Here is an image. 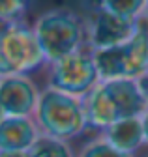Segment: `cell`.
Segmentation results:
<instances>
[{"label": "cell", "mask_w": 148, "mask_h": 157, "mask_svg": "<svg viewBox=\"0 0 148 157\" xmlns=\"http://www.w3.org/2000/svg\"><path fill=\"white\" fill-rule=\"evenodd\" d=\"M84 110L88 127L107 129L127 118H139L146 112L148 101L133 78H109L99 81L84 97Z\"/></svg>", "instance_id": "obj_1"}, {"label": "cell", "mask_w": 148, "mask_h": 157, "mask_svg": "<svg viewBox=\"0 0 148 157\" xmlns=\"http://www.w3.org/2000/svg\"><path fill=\"white\" fill-rule=\"evenodd\" d=\"M45 64L62 60L86 45V21L75 11L54 8L41 13L32 26Z\"/></svg>", "instance_id": "obj_2"}, {"label": "cell", "mask_w": 148, "mask_h": 157, "mask_svg": "<svg viewBox=\"0 0 148 157\" xmlns=\"http://www.w3.org/2000/svg\"><path fill=\"white\" fill-rule=\"evenodd\" d=\"M34 118L38 129L45 136H53L64 142L83 135L88 127L86 110L81 97H73L53 88L40 92Z\"/></svg>", "instance_id": "obj_3"}, {"label": "cell", "mask_w": 148, "mask_h": 157, "mask_svg": "<svg viewBox=\"0 0 148 157\" xmlns=\"http://www.w3.org/2000/svg\"><path fill=\"white\" fill-rule=\"evenodd\" d=\"M99 81L109 78H139L148 71V17L141 19L135 34L127 41L107 47L92 49Z\"/></svg>", "instance_id": "obj_4"}, {"label": "cell", "mask_w": 148, "mask_h": 157, "mask_svg": "<svg viewBox=\"0 0 148 157\" xmlns=\"http://www.w3.org/2000/svg\"><path fill=\"white\" fill-rule=\"evenodd\" d=\"M45 64L34 30L23 23H6L0 28V77L30 75Z\"/></svg>", "instance_id": "obj_5"}, {"label": "cell", "mask_w": 148, "mask_h": 157, "mask_svg": "<svg viewBox=\"0 0 148 157\" xmlns=\"http://www.w3.org/2000/svg\"><path fill=\"white\" fill-rule=\"evenodd\" d=\"M49 66V86L62 94L83 97L99 82L98 67L90 47H83Z\"/></svg>", "instance_id": "obj_6"}, {"label": "cell", "mask_w": 148, "mask_h": 157, "mask_svg": "<svg viewBox=\"0 0 148 157\" xmlns=\"http://www.w3.org/2000/svg\"><path fill=\"white\" fill-rule=\"evenodd\" d=\"M139 21H126L94 6V13L86 21V45L90 49L115 47L135 34Z\"/></svg>", "instance_id": "obj_7"}, {"label": "cell", "mask_w": 148, "mask_h": 157, "mask_svg": "<svg viewBox=\"0 0 148 157\" xmlns=\"http://www.w3.org/2000/svg\"><path fill=\"white\" fill-rule=\"evenodd\" d=\"M40 90L26 75L0 77V110L4 116H30L36 110Z\"/></svg>", "instance_id": "obj_8"}, {"label": "cell", "mask_w": 148, "mask_h": 157, "mask_svg": "<svg viewBox=\"0 0 148 157\" xmlns=\"http://www.w3.org/2000/svg\"><path fill=\"white\" fill-rule=\"evenodd\" d=\"M40 139L30 116H4L0 120V151H28Z\"/></svg>", "instance_id": "obj_9"}, {"label": "cell", "mask_w": 148, "mask_h": 157, "mask_svg": "<svg viewBox=\"0 0 148 157\" xmlns=\"http://www.w3.org/2000/svg\"><path fill=\"white\" fill-rule=\"evenodd\" d=\"M101 136L116 150L124 153H135L141 146H144V131L142 122L139 118H127V120L116 122L101 131Z\"/></svg>", "instance_id": "obj_10"}, {"label": "cell", "mask_w": 148, "mask_h": 157, "mask_svg": "<svg viewBox=\"0 0 148 157\" xmlns=\"http://www.w3.org/2000/svg\"><path fill=\"white\" fill-rule=\"evenodd\" d=\"M96 6L126 21H141L146 15V0H96Z\"/></svg>", "instance_id": "obj_11"}, {"label": "cell", "mask_w": 148, "mask_h": 157, "mask_svg": "<svg viewBox=\"0 0 148 157\" xmlns=\"http://www.w3.org/2000/svg\"><path fill=\"white\" fill-rule=\"evenodd\" d=\"M28 157H73V153L64 140L40 135L36 144L28 150Z\"/></svg>", "instance_id": "obj_12"}, {"label": "cell", "mask_w": 148, "mask_h": 157, "mask_svg": "<svg viewBox=\"0 0 148 157\" xmlns=\"http://www.w3.org/2000/svg\"><path fill=\"white\" fill-rule=\"evenodd\" d=\"M79 157H133V155L116 150L115 146H111L103 136H99V139H96L90 144H86Z\"/></svg>", "instance_id": "obj_13"}, {"label": "cell", "mask_w": 148, "mask_h": 157, "mask_svg": "<svg viewBox=\"0 0 148 157\" xmlns=\"http://www.w3.org/2000/svg\"><path fill=\"white\" fill-rule=\"evenodd\" d=\"M30 0H0V21L19 23V19L28 10Z\"/></svg>", "instance_id": "obj_14"}, {"label": "cell", "mask_w": 148, "mask_h": 157, "mask_svg": "<svg viewBox=\"0 0 148 157\" xmlns=\"http://www.w3.org/2000/svg\"><path fill=\"white\" fill-rule=\"evenodd\" d=\"M139 86H141V90H142V94L146 97V101H148V71L139 78Z\"/></svg>", "instance_id": "obj_15"}, {"label": "cell", "mask_w": 148, "mask_h": 157, "mask_svg": "<svg viewBox=\"0 0 148 157\" xmlns=\"http://www.w3.org/2000/svg\"><path fill=\"white\" fill-rule=\"evenodd\" d=\"M141 122H142V131H144V144L148 146V109H146V112L141 116Z\"/></svg>", "instance_id": "obj_16"}, {"label": "cell", "mask_w": 148, "mask_h": 157, "mask_svg": "<svg viewBox=\"0 0 148 157\" xmlns=\"http://www.w3.org/2000/svg\"><path fill=\"white\" fill-rule=\"evenodd\" d=\"M0 157H28V151H0Z\"/></svg>", "instance_id": "obj_17"}, {"label": "cell", "mask_w": 148, "mask_h": 157, "mask_svg": "<svg viewBox=\"0 0 148 157\" xmlns=\"http://www.w3.org/2000/svg\"><path fill=\"white\" fill-rule=\"evenodd\" d=\"M2 118H4V112H2V110H0V120H2Z\"/></svg>", "instance_id": "obj_18"}, {"label": "cell", "mask_w": 148, "mask_h": 157, "mask_svg": "<svg viewBox=\"0 0 148 157\" xmlns=\"http://www.w3.org/2000/svg\"><path fill=\"white\" fill-rule=\"evenodd\" d=\"M146 15H148V0H146Z\"/></svg>", "instance_id": "obj_19"}]
</instances>
